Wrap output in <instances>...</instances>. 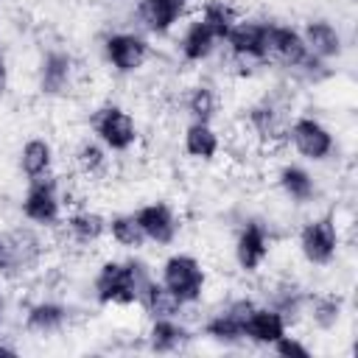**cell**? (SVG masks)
Masks as SVG:
<instances>
[{"mask_svg":"<svg viewBox=\"0 0 358 358\" xmlns=\"http://www.w3.org/2000/svg\"><path fill=\"white\" fill-rule=\"evenodd\" d=\"M92 131L106 151L126 154L137 143V120L117 103H103L92 112Z\"/></svg>","mask_w":358,"mask_h":358,"instance_id":"obj_3","label":"cell"},{"mask_svg":"<svg viewBox=\"0 0 358 358\" xmlns=\"http://www.w3.org/2000/svg\"><path fill=\"white\" fill-rule=\"evenodd\" d=\"M182 145H185V154L193 157V159H213V157L218 154V148H221V137H218V131L213 129V123L193 120V123L185 129Z\"/></svg>","mask_w":358,"mask_h":358,"instance_id":"obj_20","label":"cell"},{"mask_svg":"<svg viewBox=\"0 0 358 358\" xmlns=\"http://www.w3.org/2000/svg\"><path fill=\"white\" fill-rule=\"evenodd\" d=\"M148 280L145 266L137 260H106L92 280V291L101 305H134Z\"/></svg>","mask_w":358,"mask_h":358,"instance_id":"obj_1","label":"cell"},{"mask_svg":"<svg viewBox=\"0 0 358 358\" xmlns=\"http://www.w3.org/2000/svg\"><path fill=\"white\" fill-rule=\"evenodd\" d=\"M338 224L333 215L310 218L299 232V252L310 266H330L338 255Z\"/></svg>","mask_w":358,"mask_h":358,"instance_id":"obj_4","label":"cell"},{"mask_svg":"<svg viewBox=\"0 0 358 358\" xmlns=\"http://www.w3.org/2000/svg\"><path fill=\"white\" fill-rule=\"evenodd\" d=\"M249 126H252V131H255L260 140H266V143H274V140H280V137L285 134V126H282V120H280V112H277L268 101L255 103V106L249 109Z\"/></svg>","mask_w":358,"mask_h":358,"instance_id":"obj_27","label":"cell"},{"mask_svg":"<svg viewBox=\"0 0 358 358\" xmlns=\"http://www.w3.org/2000/svg\"><path fill=\"white\" fill-rule=\"evenodd\" d=\"M103 56L117 73H137L148 62V42L131 31H115L103 39Z\"/></svg>","mask_w":358,"mask_h":358,"instance_id":"obj_7","label":"cell"},{"mask_svg":"<svg viewBox=\"0 0 358 358\" xmlns=\"http://www.w3.org/2000/svg\"><path fill=\"white\" fill-rule=\"evenodd\" d=\"M302 39H305V48L313 59L324 62V59H338L344 53V36L341 31L327 22V20H310L302 31Z\"/></svg>","mask_w":358,"mask_h":358,"instance_id":"obj_16","label":"cell"},{"mask_svg":"<svg viewBox=\"0 0 358 358\" xmlns=\"http://www.w3.org/2000/svg\"><path fill=\"white\" fill-rule=\"evenodd\" d=\"M285 137L291 140V145L296 148V154H302V157L310 159V162L327 159V157L333 154V148H336L333 131H330L322 120H316V117H310V115L294 117L291 126L285 129Z\"/></svg>","mask_w":358,"mask_h":358,"instance_id":"obj_5","label":"cell"},{"mask_svg":"<svg viewBox=\"0 0 358 358\" xmlns=\"http://www.w3.org/2000/svg\"><path fill=\"white\" fill-rule=\"evenodd\" d=\"M76 168L84 173V176H98L106 171V148L95 140H84L78 148H76Z\"/></svg>","mask_w":358,"mask_h":358,"instance_id":"obj_29","label":"cell"},{"mask_svg":"<svg viewBox=\"0 0 358 358\" xmlns=\"http://www.w3.org/2000/svg\"><path fill=\"white\" fill-rule=\"evenodd\" d=\"M271 350H274L277 355H282V358H310V350H308L296 336H288V333H282V336L271 344Z\"/></svg>","mask_w":358,"mask_h":358,"instance_id":"obj_32","label":"cell"},{"mask_svg":"<svg viewBox=\"0 0 358 358\" xmlns=\"http://www.w3.org/2000/svg\"><path fill=\"white\" fill-rule=\"evenodd\" d=\"M187 3L190 0H140V17L151 34H168L187 11Z\"/></svg>","mask_w":358,"mask_h":358,"instance_id":"obj_17","label":"cell"},{"mask_svg":"<svg viewBox=\"0 0 358 358\" xmlns=\"http://www.w3.org/2000/svg\"><path fill=\"white\" fill-rule=\"evenodd\" d=\"M106 232L112 235V241L117 246H126V249H140L145 243V235H143L134 213H117V215L106 218Z\"/></svg>","mask_w":358,"mask_h":358,"instance_id":"obj_28","label":"cell"},{"mask_svg":"<svg viewBox=\"0 0 358 358\" xmlns=\"http://www.w3.org/2000/svg\"><path fill=\"white\" fill-rule=\"evenodd\" d=\"M20 171L28 179L50 176V171H53V145L45 137H31L20 148Z\"/></svg>","mask_w":358,"mask_h":358,"instance_id":"obj_21","label":"cell"},{"mask_svg":"<svg viewBox=\"0 0 358 358\" xmlns=\"http://www.w3.org/2000/svg\"><path fill=\"white\" fill-rule=\"evenodd\" d=\"M154 319H162V316H176L185 305L162 285V282H154V280H148L145 282V288H143V294H140V299H137Z\"/></svg>","mask_w":358,"mask_h":358,"instance_id":"obj_24","label":"cell"},{"mask_svg":"<svg viewBox=\"0 0 358 358\" xmlns=\"http://www.w3.org/2000/svg\"><path fill=\"white\" fill-rule=\"evenodd\" d=\"M159 282H162L182 305H193V302H199L201 294H204L207 274H204V266H201L193 255L176 252V255H171V257L162 263Z\"/></svg>","mask_w":358,"mask_h":358,"instance_id":"obj_2","label":"cell"},{"mask_svg":"<svg viewBox=\"0 0 358 358\" xmlns=\"http://www.w3.org/2000/svg\"><path fill=\"white\" fill-rule=\"evenodd\" d=\"M76 78V62L64 50H50L45 53L39 64V90L45 95H64L73 87Z\"/></svg>","mask_w":358,"mask_h":358,"instance_id":"obj_14","label":"cell"},{"mask_svg":"<svg viewBox=\"0 0 358 358\" xmlns=\"http://www.w3.org/2000/svg\"><path fill=\"white\" fill-rule=\"evenodd\" d=\"M199 20L210 28V34L221 42V39H227V34L232 31V25L238 22V14H235V8L229 6V3H224V0H207L204 6H201V11H199Z\"/></svg>","mask_w":358,"mask_h":358,"instance_id":"obj_26","label":"cell"},{"mask_svg":"<svg viewBox=\"0 0 358 358\" xmlns=\"http://www.w3.org/2000/svg\"><path fill=\"white\" fill-rule=\"evenodd\" d=\"M67 324V308L50 299H42L28 308L25 313V330L36 336H53Z\"/></svg>","mask_w":358,"mask_h":358,"instance_id":"obj_18","label":"cell"},{"mask_svg":"<svg viewBox=\"0 0 358 358\" xmlns=\"http://www.w3.org/2000/svg\"><path fill=\"white\" fill-rule=\"evenodd\" d=\"M215 42H218V39L210 34V28L196 17V20L185 28V34H182V39H179L182 59L190 62V64H199V62L210 59V53L215 50Z\"/></svg>","mask_w":358,"mask_h":358,"instance_id":"obj_23","label":"cell"},{"mask_svg":"<svg viewBox=\"0 0 358 358\" xmlns=\"http://www.w3.org/2000/svg\"><path fill=\"white\" fill-rule=\"evenodd\" d=\"M252 308H255V302H249V299H235V302L227 305L221 313H215V316L207 319L204 333H207L213 341H218V344H238V341H243V324H246Z\"/></svg>","mask_w":358,"mask_h":358,"instance_id":"obj_13","label":"cell"},{"mask_svg":"<svg viewBox=\"0 0 358 358\" xmlns=\"http://www.w3.org/2000/svg\"><path fill=\"white\" fill-rule=\"evenodd\" d=\"M6 87H8V67H6V56L0 53V95L6 92Z\"/></svg>","mask_w":358,"mask_h":358,"instance_id":"obj_33","label":"cell"},{"mask_svg":"<svg viewBox=\"0 0 358 358\" xmlns=\"http://www.w3.org/2000/svg\"><path fill=\"white\" fill-rule=\"evenodd\" d=\"M134 218H137V224H140L145 241H154V243H159V246L173 243L176 235H179V227H182V224H179V215H176L173 207L165 204V201L143 204V207L134 213Z\"/></svg>","mask_w":358,"mask_h":358,"instance_id":"obj_10","label":"cell"},{"mask_svg":"<svg viewBox=\"0 0 358 358\" xmlns=\"http://www.w3.org/2000/svg\"><path fill=\"white\" fill-rule=\"evenodd\" d=\"M39 257V241L31 232H0V274H17L34 266Z\"/></svg>","mask_w":358,"mask_h":358,"instance_id":"obj_12","label":"cell"},{"mask_svg":"<svg viewBox=\"0 0 358 358\" xmlns=\"http://www.w3.org/2000/svg\"><path fill=\"white\" fill-rule=\"evenodd\" d=\"M67 232L76 243H95L106 232V218L95 210H78L67 218Z\"/></svg>","mask_w":358,"mask_h":358,"instance_id":"obj_25","label":"cell"},{"mask_svg":"<svg viewBox=\"0 0 358 358\" xmlns=\"http://www.w3.org/2000/svg\"><path fill=\"white\" fill-rule=\"evenodd\" d=\"M266 36H268V22L238 20L224 42L229 45V53L241 62H266Z\"/></svg>","mask_w":358,"mask_h":358,"instance_id":"obj_9","label":"cell"},{"mask_svg":"<svg viewBox=\"0 0 358 358\" xmlns=\"http://www.w3.org/2000/svg\"><path fill=\"white\" fill-rule=\"evenodd\" d=\"M190 341V333L176 322V316L154 319L148 327V347L154 352H176Z\"/></svg>","mask_w":358,"mask_h":358,"instance_id":"obj_22","label":"cell"},{"mask_svg":"<svg viewBox=\"0 0 358 358\" xmlns=\"http://www.w3.org/2000/svg\"><path fill=\"white\" fill-rule=\"evenodd\" d=\"M313 313V322L322 327V330H330V327H336L338 324V319H341V296H336V294H319L316 299H313V308H310Z\"/></svg>","mask_w":358,"mask_h":358,"instance_id":"obj_31","label":"cell"},{"mask_svg":"<svg viewBox=\"0 0 358 358\" xmlns=\"http://www.w3.org/2000/svg\"><path fill=\"white\" fill-rule=\"evenodd\" d=\"M22 215L39 227H50L62 218V196L50 176L28 179V187L22 196Z\"/></svg>","mask_w":358,"mask_h":358,"instance_id":"obj_6","label":"cell"},{"mask_svg":"<svg viewBox=\"0 0 358 358\" xmlns=\"http://www.w3.org/2000/svg\"><path fill=\"white\" fill-rule=\"evenodd\" d=\"M266 59H277L288 67H302L310 62V53L305 48L302 31L282 25V22H268V36H266Z\"/></svg>","mask_w":358,"mask_h":358,"instance_id":"obj_8","label":"cell"},{"mask_svg":"<svg viewBox=\"0 0 358 358\" xmlns=\"http://www.w3.org/2000/svg\"><path fill=\"white\" fill-rule=\"evenodd\" d=\"M0 319H3V296H0Z\"/></svg>","mask_w":358,"mask_h":358,"instance_id":"obj_35","label":"cell"},{"mask_svg":"<svg viewBox=\"0 0 358 358\" xmlns=\"http://www.w3.org/2000/svg\"><path fill=\"white\" fill-rule=\"evenodd\" d=\"M3 355H8V358H11V355H17V350H14V347H8V344H3V341H0V358H3Z\"/></svg>","mask_w":358,"mask_h":358,"instance_id":"obj_34","label":"cell"},{"mask_svg":"<svg viewBox=\"0 0 358 358\" xmlns=\"http://www.w3.org/2000/svg\"><path fill=\"white\" fill-rule=\"evenodd\" d=\"M277 185L285 193V199H291L294 204H308L316 196V179L302 165H282L277 173Z\"/></svg>","mask_w":358,"mask_h":358,"instance_id":"obj_19","label":"cell"},{"mask_svg":"<svg viewBox=\"0 0 358 358\" xmlns=\"http://www.w3.org/2000/svg\"><path fill=\"white\" fill-rule=\"evenodd\" d=\"M282 333H288V319L277 308H252L246 324H243V338L252 344L271 347Z\"/></svg>","mask_w":358,"mask_h":358,"instance_id":"obj_15","label":"cell"},{"mask_svg":"<svg viewBox=\"0 0 358 358\" xmlns=\"http://www.w3.org/2000/svg\"><path fill=\"white\" fill-rule=\"evenodd\" d=\"M268 249H271V235H268V229L260 221H246L238 229V238H235V263L243 271H249V274L257 271L266 263Z\"/></svg>","mask_w":358,"mask_h":358,"instance_id":"obj_11","label":"cell"},{"mask_svg":"<svg viewBox=\"0 0 358 358\" xmlns=\"http://www.w3.org/2000/svg\"><path fill=\"white\" fill-rule=\"evenodd\" d=\"M215 109H218V95H215L213 87L199 84V87L190 90V95H187V112H190L193 120L210 123L215 117Z\"/></svg>","mask_w":358,"mask_h":358,"instance_id":"obj_30","label":"cell"}]
</instances>
